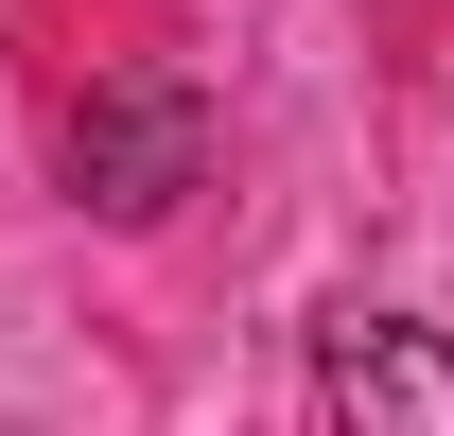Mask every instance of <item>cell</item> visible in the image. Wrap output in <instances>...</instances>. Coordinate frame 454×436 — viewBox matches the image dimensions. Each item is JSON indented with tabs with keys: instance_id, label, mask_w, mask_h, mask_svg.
Instances as JSON below:
<instances>
[{
	"instance_id": "2",
	"label": "cell",
	"mask_w": 454,
	"mask_h": 436,
	"mask_svg": "<svg viewBox=\"0 0 454 436\" xmlns=\"http://www.w3.org/2000/svg\"><path fill=\"white\" fill-rule=\"evenodd\" d=\"M333 436H454V331L333 315Z\"/></svg>"
},
{
	"instance_id": "1",
	"label": "cell",
	"mask_w": 454,
	"mask_h": 436,
	"mask_svg": "<svg viewBox=\"0 0 454 436\" xmlns=\"http://www.w3.org/2000/svg\"><path fill=\"white\" fill-rule=\"evenodd\" d=\"M192 175H210V105H192V70H106V88L70 105V192H88L106 227H158Z\"/></svg>"
}]
</instances>
